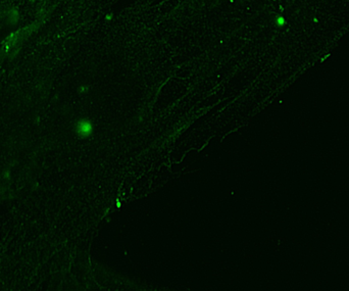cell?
<instances>
[{
  "label": "cell",
  "mask_w": 349,
  "mask_h": 291,
  "mask_svg": "<svg viewBox=\"0 0 349 291\" xmlns=\"http://www.w3.org/2000/svg\"><path fill=\"white\" fill-rule=\"evenodd\" d=\"M275 23H276V25L279 27V28H281V27L285 26L286 21H285V19L282 17V15H279V17H277L276 19H275Z\"/></svg>",
  "instance_id": "7a4b0ae2"
},
{
  "label": "cell",
  "mask_w": 349,
  "mask_h": 291,
  "mask_svg": "<svg viewBox=\"0 0 349 291\" xmlns=\"http://www.w3.org/2000/svg\"><path fill=\"white\" fill-rule=\"evenodd\" d=\"M9 19H10L11 22L16 23L17 19H19V13H17V11L15 9H12V12L9 13Z\"/></svg>",
  "instance_id": "3957f363"
},
{
  "label": "cell",
  "mask_w": 349,
  "mask_h": 291,
  "mask_svg": "<svg viewBox=\"0 0 349 291\" xmlns=\"http://www.w3.org/2000/svg\"><path fill=\"white\" fill-rule=\"evenodd\" d=\"M112 17H113V14H112V13H110V14H107V15H106V19H107V21L109 19V21H110V19H112Z\"/></svg>",
  "instance_id": "277c9868"
},
{
  "label": "cell",
  "mask_w": 349,
  "mask_h": 291,
  "mask_svg": "<svg viewBox=\"0 0 349 291\" xmlns=\"http://www.w3.org/2000/svg\"><path fill=\"white\" fill-rule=\"evenodd\" d=\"M76 132L81 137H88L93 132V125L88 120H81L76 125Z\"/></svg>",
  "instance_id": "6da1fadb"
}]
</instances>
